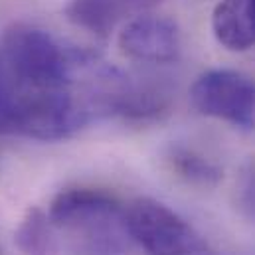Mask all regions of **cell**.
Wrapping results in <instances>:
<instances>
[{
	"mask_svg": "<svg viewBox=\"0 0 255 255\" xmlns=\"http://www.w3.org/2000/svg\"><path fill=\"white\" fill-rule=\"evenodd\" d=\"M160 95L95 54L14 26L0 36V134L60 140L103 117H146Z\"/></svg>",
	"mask_w": 255,
	"mask_h": 255,
	"instance_id": "1",
	"label": "cell"
},
{
	"mask_svg": "<svg viewBox=\"0 0 255 255\" xmlns=\"http://www.w3.org/2000/svg\"><path fill=\"white\" fill-rule=\"evenodd\" d=\"M156 2L158 0H69L65 16L77 28L107 38L125 16L146 10Z\"/></svg>",
	"mask_w": 255,
	"mask_h": 255,
	"instance_id": "6",
	"label": "cell"
},
{
	"mask_svg": "<svg viewBox=\"0 0 255 255\" xmlns=\"http://www.w3.org/2000/svg\"><path fill=\"white\" fill-rule=\"evenodd\" d=\"M198 113L242 130H255V79L236 69H210L190 89Z\"/></svg>",
	"mask_w": 255,
	"mask_h": 255,
	"instance_id": "4",
	"label": "cell"
},
{
	"mask_svg": "<svg viewBox=\"0 0 255 255\" xmlns=\"http://www.w3.org/2000/svg\"><path fill=\"white\" fill-rule=\"evenodd\" d=\"M123 54L142 64H170L180 54L178 26L162 16H138L119 36Z\"/></svg>",
	"mask_w": 255,
	"mask_h": 255,
	"instance_id": "5",
	"label": "cell"
},
{
	"mask_svg": "<svg viewBox=\"0 0 255 255\" xmlns=\"http://www.w3.org/2000/svg\"><path fill=\"white\" fill-rule=\"evenodd\" d=\"M236 204L238 210L242 212V216L246 220H250L255 224V158H252L240 178H238V186H236Z\"/></svg>",
	"mask_w": 255,
	"mask_h": 255,
	"instance_id": "10",
	"label": "cell"
},
{
	"mask_svg": "<svg viewBox=\"0 0 255 255\" xmlns=\"http://www.w3.org/2000/svg\"><path fill=\"white\" fill-rule=\"evenodd\" d=\"M14 242L24 255H58L62 250L50 216L40 208H30L24 214Z\"/></svg>",
	"mask_w": 255,
	"mask_h": 255,
	"instance_id": "8",
	"label": "cell"
},
{
	"mask_svg": "<svg viewBox=\"0 0 255 255\" xmlns=\"http://www.w3.org/2000/svg\"><path fill=\"white\" fill-rule=\"evenodd\" d=\"M125 210L132 242L148 255H212L204 238L162 202L136 198Z\"/></svg>",
	"mask_w": 255,
	"mask_h": 255,
	"instance_id": "3",
	"label": "cell"
},
{
	"mask_svg": "<svg viewBox=\"0 0 255 255\" xmlns=\"http://www.w3.org/2000/svg\"><path fill=\"white\" fill-rule=\"evenodd\" d=\"M216 40L232 50L244 52L255 46V0H222L212 16Z\"/></svg>",
	"mask_w": 255,
	"mask_h": 255,
	"instance_id": "7",
	"label": "cell"
},
{
	"mask_svg": "<svg viewBox=\"0 0 255 255\" xmlns=\"http://www.w3.org/2000/svg\"><path fill=\"white\" fill-rule=\"evenodd\" d=\"M48 216L60 246L73 255H128L134 244L125 206L103 190H62L52 200Z\"/></svg>",
	"mask_w": 255,
	"mask_h": 255,
	"instance_id": "2",
	"label": "cell"
},
{
	"mask_svg": "<svg viewBox=\"0 0 255 255\" xmlns=\"http://www.w3.org/2000/svg\"><path fill=\"white\" fill-rule=\"evenodd\" d=\"M166 162L170 164L172 172H176V176L184 178L190 184L214 186L222 178V170L218 168V164L188 146H172L166 154Z\"/></svg>",
	"mask_w": 255,
	"mask_h": 255,
	"instance_id": "9",
	"label": "cell"
}]
</instances>
